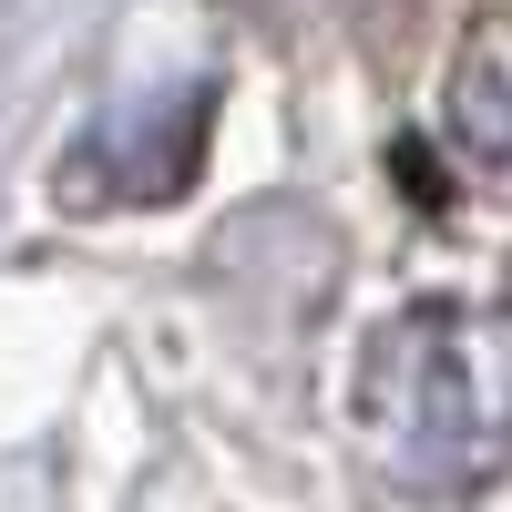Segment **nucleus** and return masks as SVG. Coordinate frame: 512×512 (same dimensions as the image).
<instances>
[{
    "label": "nucleus",
    "instance_id": "obj_3",
    "mask_svg": "<svg viewBox=\"0 0 512 512\" xmlns=\"http://www.w3.org/2000/svg\"><path fill=\"white\" fill-rule=\"evenodd\" d=\"M451 154L472 164V185L512 195V11H492L472 41H461V72H451Z\"/></svg>",
    "mask_w": 512,
    "mask_h": 512
},
{
    "label": "nucleus",
    "instance_id": "obj_1",
    "mask_svg": "<svg viewBox=\"0 0 512 512\" xmlns=\"http://www.w3.org/2000/svg\"><path fill=\"white\" fill-rule=\"evenodd\" d=\"M359 451L390 492L472 502L512 472V308H410L359 359Z\"/></svg>",
    "mask_w": 512,
    "mask_h": 512
},
{
    "label": "nucleus",
    "instance_id": "obj_2",
    "mask_svg": "<svg viewBox=\"0 0 512 512\" xmlns=\"http://www.w3.org/2000/svg\"><path fill=\"white\" fill-rule=\"evenodd\" d=\"M195 154H205V93H144V103H123L103 134L72 154V195H93V205L185 195Z\"/></svg>",
    "mask_w": 512,
    "mask_h": 512
}]
</instances>
